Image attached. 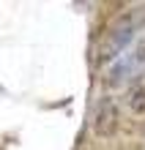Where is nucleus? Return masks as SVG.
I'll return each mask as SVG.
<instances>
[{
    "instance_id": "1",
    "label": "nucleus",
    "mask_w": 145,
    "mask_h": 150,
    "mask_svg": "<svg viewBox=\"0 0 145 150\" xmlns=\"http://www.w3.org/2000/svg\"><path fill=\"white\" fill-rule=\"evenodd\" d=\"M134 38V19L129 14H121L118 19H112L107 25V30L99 36L96 41V66H104V63H112L123 55V49L129 47V41Z\"/></svg>"
},
{
    "instance_id": "2",
    "label": "nucleus",
    "mask_w": 145,
    "mask_h": 150,
    "mask_svg": "<svg viewBox=\"0 0 145 150\" xmlns=\"http://www.w3.org/2000/svg\"><path fill=\"white\" fill-rule=\"evenodd\" d=\"M142 68H145V47H137L131 52H123L118 60H112L104 74V82L110 87H118V85L129 82V79L142 76Z\"/></svg>"
},
{
    "instance_id": "3",
    "label": "nucleus",
    "mask_w": 145,
    "mask_h": 150,
    "mask_svg": "<svg viewBox=\"0 0 145 150\" xmlns=\"http://www.w3.org/2000/svg\"><path fill=\"white\" fill-rule=\"evenodd\" d=\"M118 128V101L104 96L93 109V131L99 137H110Z\"/></svg>"
},
{
    "instance_id": "4",
    "label": "nucleus",
    "mask_w": 145,
    "mask_h": 150,
    "mask_svg": "<svg viewBox=\"0 0 145 150\" xmlns=\"http://www.w3.org/2000/svg\"><path fill=\"white\" fill-rule=\"evenodd\" d=\"M126 101H129L131 112L145 115V74H142V76H137V82L129 87V96H126Z\"/></svg>"
}]
</instances>
